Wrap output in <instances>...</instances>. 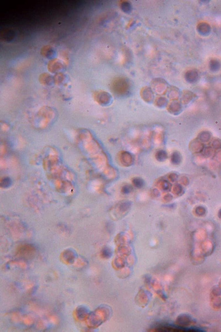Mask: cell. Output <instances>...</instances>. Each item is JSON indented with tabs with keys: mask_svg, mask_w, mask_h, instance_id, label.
<instances>
[{
	"mask_svg": "<svg viewBox=\"0 0 221 332\" xmlns=\"http://www.w3.org/2000/svg\"><path fill=\"white\" fill-rule=\"evenodd\" d=\"M39 80L43 85L49 87L51 86L54 82V78L50 74L45 73L39 75Z\"/></svg>",
	"mask_w": 221,
	"mask_h": 332,
	"instance_id": "obj_7",
	"label": "cell"
},
{
	"mask_svg": "<svg viewBox=\"0 0 221 332\" xmlns=\"http://www.w3.org/2000/svg\"><path fill=\"white\" fill-rule=\"evenodd\" d=\"M120 7L122 11L127 13H130L132 10V6L128 1H122L120 4Z\"/></svg>",
	"mask_w": 221,
	"mask_h": 332,
	"instance_id": "obj_17",
	"label": "cell"
},
{
	"mask_svg": "<svg viewBox=\"0 0 221 332\" xmlns=\"http://www.w3.org/2000/svg\"><path fill=\"white\" fill-rule=\"evenodd\" d=\"M93 97L95 102L101 105H107L112 100L111 94L102 90L95 92L93 94Z\"/></svg>",
	"mask_w": 221,
	"mask_h": 332,
	"instance_id": "obj_3",
	"label": "cell"
},
{
	"mask_svg": "<svg viewBox=\"0 0 221 332\" xmlns=\"http://www.w3.org/2000/svg\"><path fill=\"white\" fill-rule=\"evenodd\" d=\"M218 215H219V217L221 218V209L220 210V211H219V214H218Z\"/></svg>",
	"mask_w": 221,
	"mask_h": 332,
	"instance_id": "obj_34",
	"label": "cell"
},
{
	"mask_svg": "<svg viewBox=\"0 0 221 332\" xmlns=\"http://www.w3.org/2000/svg\"><path fill=\"white\" fill-rule=\"evenodd\" d=\"M213 153V151L211 147H207V148H205L203 149V155L206 157H210L212 155V154Z\"/></svg>",
	"mask_w": 221,
	"mask_h": 332,
	"instance_id": "obj_28",
	"label": "cell"
},
{
	"mask_svg": "<svg viewBox=\"0 0 221 332\" xmlns=\"http://www.w3.org/2000/svg\"><path fill=\"white\" fill-rule=\"evenodd\" d=\"M181 156L180 153L178 152H175L172 154L171 156V161L173 164L175 165H178L181 162Z\"/></svg>",
	"mask_w": 221,
	"mask_h": 332,
	"instance_id": "obj_19",
	"label": "cell"
},
{
	"mask_svg": "<svg viewBox=\"0 0 221 332\" xmlns=\"http://www.w3.org/2000/svg\"><path fill=\"white\" fill-rule=\"evenodd\" d=\"M101 255L105 258H108L109 257H110V256H111V252L110 249H109L108 247L103 248L101 251Z\"/></svg>",
	"mask_w": 221,
	"mask_h": 332,
	"instance_id": "obj_26",
	"label": "cell"
},
{
	"mask_svg": "<svg viewBox=\"0 0 221 332\" xmlns=\"http://www.w3.org/2000/svg\"><path fill=\"white\" fill-rule=\"evenodd\" d=\"M76 252L72 249H67L62 254V259L67 264H72L76 258Z\"/></svg>",
	"mask_w": 221,
	"mask_h": 332,
	"instance_id": "obj_5",
	"label": "cell"
},
{
	"mask_svg": "<svg viewBox=\"0 0 221 332\" xmlns=\"http://www.w3.org/2000/svg\"><path fill=\"white\" fill-rule=\"evenodd\" d=\"M64 69V65L60 59L54 58L48 62V69L51 73L58 74L61 73Z\"/></svg>",
	"mask_w": 221,
	"mask_h": 332,
	"instance_id": "obj_4",
	"label": "cell"
},
{
	"mask_svg": "<svg viewBox=\"0 0 221 332\" xmlns=\"http://www.w3.org/2000/svg\"><path fill=\"white\" fill-rule=\"evenodd\" d=\"M122 162L124 165H130L132 162L133 159L131 155L128 152H124L121 156Z\"/></svg>",
	"mask_w": 221,
	"mask_h": 332,
	"instance_id": "obj_18",
	"label": "cell"
},
{
	"mask_svg": "<svg viewBox=\"0 0 221 332\" xmlns=\"http://www.w3.org/2000/svg\"><path fill=\"white\" fill-rule=\"evenodd\" d=\"M166 87V82L164 80L160 79L155 80V82H153V87L155 92H162L165 90Z\"/></svg>",
	"mask_w": 221,
	"mask_h": 332,
	"instance_id": "obj_10",
	"label": "cell"
},
{
	"mask_svg": "<svg viewBox=\"0 0 221 332\" xmlns=\"http://www.w3.org/2000/svg\"><path fill=\"white\" fill-rule=\"evenodd\" d=\"M142 97L147 102H150L154 99V94L150 87H144L141 92Z\"/></svg>",
	"mask_w": 221,
	"mask_h": 332,
	"instance_id": "obj_11",
	"label": "cell"
},
{
	"mask_svg": "<svg viewBox=\"0 0 221 332\" xmlns=\"http://www.w3.org/2000/svg\"><path fill=\"white\" fill-rule=\"evenodd\" d=\"M161 188L164 190H169L171 188V184L167 181H163L161 183Z\"/></svg>",
	"mask_w": 221,
	"mask_h": 332,
	"instance_id": "obj_29",
	"label": "cell"
},
{
	"mask_svg": "<svg viewBox=\"0 0 221 332\" xmlns=\"http://www.w3.org/2000/svg\"><path fill=\"white\" fill-rule=\"evenodd\" d=\"M186 80L190 83H194L197 82L199 78V74L195 69L189 70L185 73Z\"/></svg>",
	"mask_w": 221,
	"mask_h": 332,
	"instance_id": "obj_9",
	"label": "cell"
},
{
	"mask_svg": "<svg viewBox=\"0 0 221 332\" xmlns=\"http://www.w3.org/2000/svg\"><path fill=\"white\" fill-rule=\"evenodd\" d=\"M41 53L42 56L48 59H54V56H55V51L54 49L49 45L43 47L41 49Z\"/></svg>",
	"mask_w": 221,
	"mask_h": 332,
	"instance_id": "obj_8",
	"label": "cell"
},
{
	"mask_svg": "<svg viewBox=\"0 0 221 332\" xmlns=\"http://www.w3.org/2000/svg\"><path fill=\"white\" fill-rule=\"evenodd\" d=\"M132 190V187L129 185H125L122 188V192L123 194H129Z\"/></svg>",
	"mask_w": 221,
	"mask_h": 332,
	"instance_id": "obj_27",
	"label": "cell"
},
{
	"mask_svg": "<svg viewBox=\"0 0 221 332\" xmlns=\"http://www.w3.org/2000/svg\"><path fill=\"white\" fill-rule=\"evenodd\" d=\"M195 95L193 92H191L190 91H185L183 92L182 95V102L184 104H187L192 100V99L194 97Z\"/></svg>",
	"mask_w": 221,
	"mask_h": 332,
	"instance_id": "obj_16",
	"label": "cell"
},
{
	"mask_svg": "<svg viewBox=\"0 0 221 332\" xmlns=\"http://www.w3.org/2000/svg\"><path fill=\"white\" fill-rule=\"evenodd\" d=\"M111 89L114 94L118 95H126L129 92L130 84L126 78L119 77L114 79L112 82Z\"/></svg>",
	"mask_w": 221,
	"mask_h": 332,
	"instance_id": "obj_2",
	"label": "cell"
},
{
	"mask_svg": "<svg viewBox=\"0 0 221 332\" xmlns=\"http://www.w3.org/2000/svg\"><path fill=\"white\" fill-rule=\"evenodd\" d=\"M10 179L9 178H4V180H2L1 181V185L4 184L5 187L6 186H8V184H10Z\"/></svg>",
	"mask_w": 221,
	"mask_h": 332,
	"instance_id": "obj_32",
	"label": "cell"
},
{
	"mask_svg": "<svg viewBox=\"0 0 221 332\" xmlns=\"http://www.w3.org/2000/svg\"><path fill=\"white\" fill-rule=\"evenodd\" d=\"M212 146L215 148H220L221 147V142L219 140H215L212 142Z\"/></svg>",
	"mask_w": 221,
	"mask_h": 332,
	"instance_id": "obj_31",
	"label": "cell"
},
{
	"mask_svg": "<svg viewBox=\"0 0 221 332\" xmlns=\"http://www.w3.org/2000/svg\"><path fill=\"white\" fill-rule=\"evenodd\" d=\"M221 66V64L220 61L216 59H212L210 61L209 66L212 71H217L218 70Z\"/></svg>",
	"mask_w": 221,
	"mask_h": 332,
	"instance_id": "obj_21",
	"label": "cell"
},
{
	"mask_svg": "<svg viewBox=\"0 0 221 332\" xmlns=\"http://www.w3.org/2000/svg\"><path fill=\"white\" fill-rule=\"evenodd\" d=\"M177 178H178V176H177V175L175 174H171L170 176V179L171 180H172L173 182H174L175 180H176Z\"/></svg>",
	"mask_w": 221,
	"mask_h": 332,
	"instance_id": "obj_33",
	"label": "cell"
},
{
	"mask_svg": "<svg viewBox=\"0 0 221 332\" xmlns=\"http://www.w3.org/2000/svg\"><path fill=\"white\" fill-rule=\"evenodd\" d=\"M132 182L133 183L134 185L137 188H142L144 186V180L142 178H138V177L134 178L133 179Z\"/></svg>",
	"mask_w": 221,
	"mask_h": 332,
	"instance_id": "obj_23",
	"label": "cell"
},
{
	"mask_svg": "<svg viewBox=\"0 0 221 332\" xmlns=\"http://www.w3.org/2000/svg\"><path fill=\"white\" fill-rule=\"evenodd\" d=\"M89 314V310L86 307L83 306L78 307L75 312V318L79 321H83L86 320Z\"/></svg>",
	"mask_w": 221,
	"mask_h": 332,
	"instance_id": "obj_6",
	"label": "cell"
},
{
	"mask_svg": "<svg viewBox=\"0 0 221 332\" xmlns=\"http://www.w3.org/2000/svg\"><path fill=\"white\" fill-rule=\"evenodd\" d=\"M108 310L106 307L101 306L93 312L90 313L86 321L88 326L96 328L103 323L108 318Z\"/></svg>",
	"mask_w": 221,
	"mask_h": 332,
	"instance_id": "obj_1",
	"label": "cell"
},
{
	"mask_svg": "<svg viewBox=\"0 0 221 332\" xmlns=\"http://www.w3.org/2000/svg\"><path fill=\"white\" fill-rule=\"evenodd\" d=\"M190 149L194 153H199L203 150V145L200 141L194 140L191 143Z\"/></svg>",
	"mask_w": 221,
	"mask_h": 332,
	"instance_id": "obj_13",
	"label": "cell"
},
{
	"mask_svg": "<svg viewBox=\"0 0 221 332\" xmlns=\"http://www.w3.org/2000/svg\"><path fill=\"white\" fill-rule=\"evenodd\" d=\"M181 109V105L180 103L174 100L169 104L168 110L172 113H179Z\"/></svg>",
	"mask_w": 221,
	"mask_h": 332,
	"instance_id": "obj_15",
	"label": "cell"
},
{
	"mask_svg": "<svg viewBox=\"0 0 221 332\" xmlns=\"http://www.w3.org/2000/svg\"><path fill=\"white\" fill-rule=\"evenodd\" d=\"M167 100L164 97H159L157 98L155 100V104L159 107H163L167 104Z\"/></svg>",
	"mask_w": 221,
	"mask_h": 332,
	"instance_id": "obj_24",
	"label": "cell"
},
{
	"mask_svg": "<svg viewBox=\"0 0 221 332\" xmlns=\"http://www.w3.org/2000/svg\"><path fill=\"white\" fill-rule=\"evenodd\" d=\"M155 157H156V159H157L158 161H159L160 162H163V161H165L168 158V154L165 151L160 150L156 153Z\"/></svg>",
	"mask_w": 221,
	"mask_h": 332,
	"instance_id": "obj_22",
	"label": "cell"
},
{
	"mask_svg": "<svg viewBox=\"0 0 221 332\" xmlns=\"http://www.w3.org/2000/svg\"><path fill=\"white\" fill-rule=\"evenodd\" d=\"M197 29L201 35H205L210 33L211 31V27L206 22H201L198 25Z\"/></svg>",
	"mask_w": 221,
	"mask_h": 332,
	"instance_id": "obj_14",
	"label": "cell"
},
{
	"mask_svg": "<svg viewBox=\"0 0 221 332\" xmlns=\"http://www.w3.org/2000/svg\"><path fill=\"white\" fill-rule=\"evenodd\" d=\"M211 138V134L210 133L207 131H203L201 133L199 136V140L203 142H208Z\"/></svg>",
	"mask_w": 221,
	"mask_h": 332,
	"instance_id": "obj_20",
	"label": "cell"
},
{
	"mask_svg": "<svg viewBox=\"0 0 221 332\" xmlns=\"http://www.w3.org/2000/svg\"><path fill=\"white\" fill-rule=\"evenodd\" d=\"M173 191L176 194H179L182 192V187L179 184L175 185L174 187Z\"/></svg>",
	"mask_w": 221,
	"mask_h": 332,
	"instance_id": "obj_30",
	"label": "cell"
},
{
	"mask_svg": "<svg viewBox=\"0 0 221 332\" xmlns=\"http://www.w3.org/2000/svg\"><path fill=\"white\" fill-rule=\"evenodd\" d=\"M54 83L57 85H64L67 82V75L62 73H59L56 74L54 76Z\"/></svg>",
	"mask_w": 221,
	"mask_h": 332,
	"instance_id": "obj_12",
	"label": "cell"
},
{
	"mask_svg": "<svg viewBox=\"0 0 221 332\" xmlns=\"http://www.w3.org/2000/svg\"><path fill=\"white\" fill-rule=\"evenodd\" d=\"M179 89H177L175 87H173L171 88H170L169 91V96L170 97H176L178 96V95H179Z\"/></svg>",
	"mask_w": 221,
	"mask_h": 332,
	"instance_id": "obj_25",
	"label": "cell"
}]
</instances>
